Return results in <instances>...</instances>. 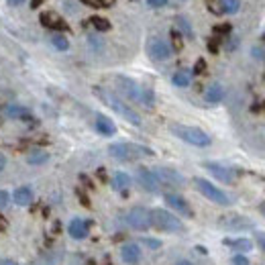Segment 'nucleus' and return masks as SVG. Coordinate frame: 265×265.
Segmentation results:
<instances>
[{
    "mask_svg": "<svg viewBox=\"0 0 265 265\" xmlns=\"http://www.w3.org/2000/svg\"><path fill=\"white\" fill-rule=\"evenodd\" d=\"M82 2L88 4V6H92V8H102V6H104L100 0H82Z\"/></svg>",
    "mask_w": 265,
    "mask_h": 265,
    "instance_id": "36",
    "label": "nucleus"
},
{
    "mask_svg": "<svg viewBox=\"0 0 265 265\" xmlns=\"http://www.w3.org/2000/svg\"><path fill=\"white\" fill-rule=\"evenodd\" d=\"M121 257L124 263H129V265H137L141 261V247L137 245V243H126L122 245L121 249Z\"/></svg>",
    "mask_w": 265,
    "mask_h": 265,
    "instance_id": "16",
    "label": "nucleus"
},
{
    "mask_svg": "<svg viewBox=\"0 0 265 265\" xmlns=\"http://www.w3.org/2000/svg\"><path fill=\"white\" fill-rule=\"evenodd\" d=\"M67 233H70L72 239H78V241L86 239L88 233H90V221H84V218H74V221L70 223V226H67Z\"/></svg>",
    "mask_w": 265,
    "mask_h": 265,
    "instance_id": "15",
    "label": "nucleus"
},
{
    "mask_svg": "<svg viewBox=\"0 0 265 265\" xmlns=\"http://www.w3.org/2000/svg\"><path fill=\"white\" fill-rule=\"evenodd\" d=\"M176 265H194V263H190V261H188V259H182V261H178V263H176Z\"/></svg>",
    "mask_w": 265,
    "mask_h": 265,
    "instance_id": "46",
    "label": "nucleus"
},
{
    "mask_svg": "<svg viewBox=\"0 0 265 265\" xmlns=\"http://www.w3.org/2000/svg\"><path fill=\"white\" fill-rule=\"evenodd\" d=\"M126 221L135 230H147L151 226V210H147L145 206H135V208L129 210Z\"/></svg>",
    "mask_w": 265,
    "mask_h": 265,
    "instance_id": "8",
    "label": "nucleus"
},
{
    "mask_svg": "<svg viewBox=\"0 0 265 265\" xmlns=\"http://www.w3.org/2000/svg\"><path fill=\"white\" fill-rule=\"evenodd\" d=\"M147 4L151 8H161V6L167 4V0H147Z\"/></svg>",
    "mask_w": 265,
    "mask_h": 265,
    "instance_id": "35",
    "label": "nucleus"
},
{
    "mask_svg": "<svg viewBox=\"0 0 265 265\" xmlns=\"http://www.w3.org/2000/svg\"><path fill=\"white\" fill-rule=\"evenodd\" d=\"M204 167L208 169L216 180H221L224 183H233L235 182V171L224 167V165H221V163H212V161H208V163H204Z\"/></svg>",
    "mask_w": 265,
    "mask_h": 265,
    "instance_id": "13",
    "label": "nucleus"
},
{
    "mask_svg": "<svg viewBox=\"0 0 265 265\" xmlns=\"http://www.w3.org/2000/svg\"><path fill=\"white\" fill-rule=\"evenodd\" d=\"M259 247L265 251V235H259Z\"/></svg>",
    "mask_w": 265,
    "mask_h": 265,
    "instance_id": "43",
    "label": "nucleus"
},
{
    "mask_svg": "<svg viewBox=\"0 0 265 265\" xmlns=\"http://www.w3.org/2000/svg\"><path fill=\"white\" fill-rule=\"evenodd\" d=\"M47 159H49V153H47V151L35 149V151H31V153L27 155V163H31V165H41V163H45Z\"/></svg>",
    "mask_w": 265,
    "mask_h": 265,
    "instance_id": "23",
    "label": "nucleus"
},
{
    "mask_svg": "<svg viewBox=\"0 0 265 265\" xmlns=\"http://www.w3.org/2000/svg\"><path fill=\"white\" fill-rule=\"evenodd\" d=\"M171 43H174V49L176 51H180L182 47H183V39H182V33L180 31H171Z\"/></svg>",
    "mask_w": 265,
    "mask_h": 265,
    "instance_id": "30",
    "label": "nucleus"
},
{
    "mask_svg": "<svg viewBox=\"0 0 265 265\" xmlns=\"http://www.w3.org/2000/svg\"><path fill=\"white\" fill-rule=\"evenodd\" d=\"M208 2H212V0H208Z\"/></svg>",
    "mask_w": 265,
    "mask_h": 265,
    "instance_id": "49",
    "label": "nucleus"
},
{
    "mask_svg": "<svg viewBox=\"0 0 265 265\" xmlns=\"http://www.w3.org/2000/svg\"><path fill=\"white\" fill-rule=\"evenodd\" d=\"M25 0H8V4H13V6H17V4H22Z\"/></svg>",
    "mask_w": 265,
    "mask_h": 265,
    "instance_id": "45",
    "label": "nucleus"
},
{
    "mask_svg": "<svg viewBox=\"0 0 265 265\" xmlns=\"http://www.w3.org/2000/svg\"><path fill=\"white\" fill-rule=\"evenodd\" d=\"M224 245L235 249L237 253H247V251L253 249V243L249 239H224Z\"/></svg>",
    "mask_w": 265,
    "mask_h": 265,
    "instance_id": "19",
    "label": "nucleus"
},
{
    "mask_svg": "<svg viewBox=\"0 0 265 265\" xmlns=\"http://www.w3.org/2000/svg\"><path fill=\"white\" fill-rule=\"evenodd\" d=\"M108 153L119 159V161H135L139 157H151L153 151L149 147H143V145H137V143H112L108 147Z\"/></svg>",
    "mask_w": 265,
    "mask_h": 265,
    "instance_id": "3",
    "label": "nucleus"
},
{
    "mask_svg": "<svg viewBox=\"0 0 265 265\" xmlns=\"http://www.w3.org/2000/svg\"><path fill=\"white\" fill-rule=\"evenodd\" d=\"M137 182H139V186L147 192H157L159 190V182L155 178V174L151 169H147V167H139L137 169Z\"/></svg>",
    "mask_w": 265,
    "mask_h": 265,
    "instance_id": "11",
    "label": "nucleus"
},
{
    "mask_svg": "<svg viewBox=\"0 0 265 265\" xmlns=\"http://www.w3.org/2000/svg\"><path fill=\"white\" fill-rule=\"evenodd\" d=\"M233 265H249V259L243 253H237V255H233Z\"/></svg>",
    "mask_w": 265,
    "mask_h": 265,
    "instance_id": "33",
    "label": "nucleus"
},
{
    "mask_svg": "<svg viewBox=\"0 0 265 265\" xmlns=\"http://www.w3.org/2000/svg\"><path fill=\"white\" fill-rule=\"evenodd\" d=\"M214 33H216V35H228V33H230V25H228V22H224V25H216Z\"/></svg>",
    "mask_w": 265,
    "mask_h": 265,
    "instance_id": "32",
    "label": "nucleus"
},
{
    "mask_svg": "<svg viewBox=\"0 0 265 265\" xmlns=\"http://www.w3.org/2000/svg\"><path fill=\"white\" fill-rule=\"evenodd\" d=\"M96 131L104 137H112L114 133H117V126H114V122L110 119H106L104 114H98L96 117Z\"/></svg>",
    "mask_w": 265,
    "mask_h": 265,
    "instance_id": "17",
    "label": "nucleus"
},
{
    "mask_svg": "<svg viewBox=\"0 0 265 265\" xmlns=\"http://www.w3.org/2000/svg\"><path fill=\"white\" fill-rule=\"evenodd\" d=\"M33 265H55V257L51 255V253H43V255H39L35 261H33Z\"/></svg>",
    "mask_w": 265,
    "mask_h": 265,
    "instance_id": "29",
    "label": "nucleus"
},
{
    "mask_svg": "<svg viewBox=\"0 0 265 265\" xmlns=\"http://www.w3.org/2000/svg\"><path fill=\"white\" fill-rule=\"evenodd\" d=\"M196 183V188H198V192L204 196V198H208L210 202L214 204H221V206H228L230 200H228V196L223 192V190H218L214 183H210L208 180H204V178H196L194 180Z\"/></svg>",
    "mask_w": 265,
    "mask_h": 265,
    "instance_id": "5",
    "label": "nucleus"
},
{
    "mask_svg": "<svg viewBox=\"0 0 265 265\" xmlns=\"http://www.w3.org/2000/svg\"><path fill=\"white\" fill-rule=\"evenodd\" d=\"M2 112L8 119H29V108L19 106V104H6Z\"/></svg>",
    "mask_w": 265,
    "mask_h": 265,
    "instance_id": "21",
    "label": "nucleus"
},
{
    "mask_svg": "<svg viewBox=\"0 0 265 265\" xmlns=\"http://www.w3.org/2000/svg\"><path fill=\"white\" fill-rule=\"evenodd\" d=\"M0 265H19V263L13 261V259H2V261H0Z\"/></svg>",
    "mask_w": 265,
    "mask_h": 265,
    "instance_id": "40",
    "label": "nucleus"
},
{
    "mask_svg": "<svg viewBox=\"0 0 265 265\" xmlns=\"http://www.w3.org/2000/svg\"><path fill=\"white\" fill-rule=\"evenodd\" d=\"M171 82H174L176 86H180V88H186V86H190V82H192V74H190L188 70H180V72L174 74Z\"/></svg>",
    "mask_w": 265,
    "mask_h": 265,
    "instance_id": "24",
    "label": "nucleus"
},
{
    "mask_svg": "<svg viewBox=\"0 0 265 265\" xmlns=\"http://www.w3.org/2000/svg\"><path fill=\"white\" fill-rule=\"evenodd\" d=\"M94 94H96L102 102H104L108 108H112L117 114H121L124 121H129V122L135 124V126H141V117H139V114H137L129 104H124V102H122L117 94H114V92L102 88V86H94Z\"/></svg>",
    "mask_w": 265,
    "mask_h": 265,
    "instance_id": "1",
    "label": "nucleus"
},
{
    "mask_svg": "<svg viewBox=\"0 0 265 265\" xmlns=\"http://www.w3.org/2000/svg\"><path fill=\"white\" fill-rule=\"evenodd\" d=\"M259 208H261V212H263V214H265V202H263V204H261V206H259Z\"/></svg>",
    "mask_w": 265,
    "mask_h": 265,
    "instance_id": "47",
    "label": "nucleus"
},
{
    "mask_svg": "<svg viewBox=\"0 0 265 265\" xmlns=\"http://www.w3.org/2000/svg\"><path fill=\"white\" fill-rule=\"evenodd\" d=\"M165 204L167 206H171L176 212H180L182 216H194V212H192V208H190V204L182 198V196H178V194H165Z\"/></svg>",
    "mask_w": 265,
    "mask_h": 265,
    "instance_id": "14",
    "label": "nucleus"
},
{
    "mask_svg": "<svg viewBox=\"0 0 265 265\" xmlns=\"http://www.w3.org/2000/svg\"><path fill=\"white\" fill-rule=\"evenodd\" d=\"M112 188L119 190V192L129 190V188H131V176L124 174V171H117V174H114V178H112Z\"/></svg>",
    "mask_w": 265,
    "mask_h": 265,
    "instance_id": "20",
    "label": "nucleus"
},
{
    "mask_svg": "<svg viewBox=\"0 0 265 265\" xmlns=\"http://www.w3.org/2000/svg\"><path fill=\"white\" fill-rule=\"evenodd\" d=\"M204 98H206V102H210V104H218V102L224 98V88L221 84H212L206 88Z\"/></svg>",
    "mask_w": 265,
    "mask_h": 265,
    "instance_id": "18",
    "label": "nucleus"
},
{
    "mask_svg": "<svg viewBox=\"0 0 265 265\" xmlns=\"http://www.w3.org/2000/svg\"><path fill=\"white\" fill-rule=\"evenodd\" d=\"M151 226H155L159 230H165V233H180V230H183V224L180 218L163 208L151 210Z\"/></svg>",
    "mask_w": 265,
    "mask_h": 265,
    "instance_id": "4",
    "label": "nucleus"
},
{
    "mask_svg": "<svg viewBox=\"0 0 265 265\" xmlns=\"http://www.w3.org/2000/svg\"><path fill=\"white\" fill-rule=\"evenodd\" d=\"M169 131L174 133L178 139L186 141L190 145H196V147H208L210 145V135L204 133L202 129H198V126H188V124H169Z\"/></svg>",
    "mask_w": 265,
    "mask_h": 265,
    "instance_id": "2",
    "label": "nucleus"
},
{
    "mask_svg": "<svg viewBox=\"0 0 265 265\" xmlns=\"http://www.w3.org/2000/svg\"><path fill=\"white\" fill-rule=\"evenodd\" d=\"M204 72H206V61L198 60V61H196V65H194V76H202Z\"/></svg>",
    "mask_w": 265,
    "mask_h": 265,
    "instance_id": "31",
    "label": "nucleus"
},
{
    "mask_svg": "<svg viewBox=\"0 0 265 265\" xmlns=\"http://www.w3.org/2000/svg\"><path fill=\"white\" fill-rule=\"evenodd\" d=\"M114 82H117V86H119V90L122 92V94L126 96V98H131L133 102H143V88L135 82V80H131V78H124V76H117L114 78Z\"/></svg>",
    "mask_w": 265,
    "mask_h": 265,
    "instance_id": "7",
    "label": "nucleus"
},
{
    "mask_svg": "<svg viewBox=\"0 0 265 265\" xmlns=\"http://www.w3.org/2000/svg\"><path fill=\"white\" fill-rule=\"evenodd\" d=\"M78 198L82 200V204H84V206H90V200H88V196H86V194H84L82 190H78Z\"/></svg>",
    "mask_w": 265,
    "mask_h": 265,
    "instance_id": "39",
    "label": "nucleus"
},
{
    "mask_svg": "<svg viewBox=\"0 0 265 265\" xmlns=\"http://www.w3.org/2000/svg\"><path fill=\"white\" fill-rule=\"evenodd\" d=\"M143 243H145L147 247H151V249H157V247H161V243H159V241H153V239H143Z\"/></svg>",
    "mask_w": 265,
    "mask_h": 265,
    "instance_id": "37",
    "label": "nucleus"
},
{
    "mask_svg": "<svg viewBox=\"0 0 265 265\" xmlns=\"http://www.w3.org/2000/svg\"><path fill=\"white\" fill-rule=\"evenodd\" d=\"M153 174H155L157 182L159 183H165V186H183V183H186L183 176L178 174V171L171 169V167H155Z\"/></svg>",
    "mask_w": 265,
    "mask_h": 265,
    "instance_id": "9",
    "label": "nucleus"
},
{
    "mask_svg": "<svg viewBox=\"0 0 265 265\" xmlns=\"http://www.w3.org/2000/svg\"><path fill=\"white\" fill-rule=\"evenodd\" d=\"M41 2H43V0H33V2H31V8H39Z\"/></svg>",
    "mask_w": 265,
    "mask_h": 265,
    "instance_id": "44",
    "label": "nucleus"
},
{
    "mask_svg": "<svg viewBox=\"0 0 265 265\" xmlns=\"http://www.w3.org/2000/svg\"><path fill=\"white\" fill-rule=\"evenodd\" d=\"M51 45L60 51H67V47H70V43H67V39L61 35V33H55V35L51 37Z\"/></svg>",
    "mask_w": 265,
    "mask_h": 265,
    "instance_id": "27",
    "label": "nucleus"
},
{
    "mask_svg": "<svg viewBox=\"0 0 265 265\" xmlns=\"http://www.w3.org/2000/svg\"><path fill=\"white\" fill-rule=\"evenodd\" d=\"M4 165H6V159H4V155H2V153H0V171L4 169Z\"/></svg>",
    "mask_w": 265,
    "mask_h": 265,
    "instance_id": "42",
    "label": "nucleus"
},
{
    "mask_svg": "<svg viewBox=\"0 0 265 265\" xmlns=\"http://www.w3.org/2000/svg\"><path fill=\"white\" fill-rule=\"evenodd\" d=\"M8 204V194L4 192V190H0V208H2V206H6Z\"/></svg>",
    "mask_w": 265,
    "mask_h": 265,
    "instance_id": "38",
    "label": "nucleus"
},
{
    "mask_svg": "<svg viewBox=\"0 0 265 265\" xmlns=\"http://www.w3.org/2000/svg\"><path fill=\"white\" fill-rule=\"evenodd\" d=\"M176 25H178V29H180L188 39H194V29H192L190 20H188L186 17H178V19H176Z\"/></svg>",
    "mask_w": 265,
    "mask_h": 265,
    "instance_id": "26",
    "label": "nucleus"
},
{
    "mask_svg": "<svg viewBox=\"0 0 265 265\" xmlns=\"http://www.w3.org/2000/svg\"><path fill=\"white\" fill-rule=\"evenodd\" d=\"M218 45H221V39H218V37H212V39L208 41V49H210L212 53H216V51H218Z\"/></svg>",
    "mask_w": 265,
    "mask_h": 265,
    "instance_id": "34",
    "label": "nucleus"
},
{
    "mask_svg": "<svg viewBox=\"0 0 265 265\" xmlns=\"http://www.w3.org/2000/svg\"><path fill=\"white\" fill-rule=\"evenodd\" d=\"M261 108H263V110H265V102H263V106H261Z\"/></svg>",
    "mask_w": 265,
    "mask_h": 265,
    "instance_id": "48",
    "label": "nucleus"
},
{
    "mask_svg": "<svg viewBox=\"0 0 265 265\" xmlns=\"http://www.w3.org/2000/svg\"><path fill=\"white\" fill-rule=\"evenodd\" d=\"M147 53L153 61H165L171 57V45L161 37H153L147 43Z\"/></svg>",
    "mask_w": 265,
    "mask_h": 265,
    "instance_id": "6",
    "label": "nucleus"
},
{
    "mask_svg": "<svg viewBox=\"0 0 265 265\" xmlns=\"http://www.w3.org/2000/svg\"><path fill=\"white\" fill-rule=\"evenodd\" d=\"M13 198H15V202L19 204V206H29L31 202H33V190L31 188H19L17 192H15V196H13Z\"/></svg>",
    "mask_w": 265,
    "mask_h": 265,
    "instance_id": "22",
    "label": "nucleus"
},
{
    "mask_svg": "<svg viewBox=\"0 0 265 265\" xmlns=\"http://www.w3.org/2000/svg\"><path fill=\"white\" fill-rule=\"evenodd\" d=\"M221 226L226 230H249L253 228V223L245 216H239V214H228L221 218Z\"/></svg>",
    "mask_w": 265,
    "mask_h": 265,
    "instance_id": "10",
    "label": "nucleus"
},
{
    "mask_svg": "<svg viewBox=\"0 0 265 265\" xmlns=\"http://www.w3.org/2000/svg\"><path fill=\"white\" fill-rule=\"evenodd\" d=\"M239 8H241V2L239 0H221V13H226V15H235L239 13Z\"/></svg>",
    "mask_w": 265,
    "mask_h": 265,
    "instance_id": "25",
    "label": "nucleus"
},
{
    "mask_svg": "<svg viewBox=\"0 0 265 265\" xmlns=\"http://www.w3.org/2000/svg\"><path fill=\"white\" fill-rule=\"evenodd\" d=\"M4 228H6V218H4V216H0V233H2Z\"/></svg>",
    "mask_w": 265,
    "mask_h": 265,
    "instance_id": "41",
    "label": "nucleus"
},
{
    "mask_svg": "<svg viewBox=\"0 0 265 265\" xmlns=\"http://www.w3.org/2000/svg\"><path fill=\"white\" fill-rule=\"evenodd\" d=\"M39 20H41L43 27L53 29V31H67V29H70V27H67V22L57 13H51V10H47V13H41Z\"/></svg>",
    "mask_w": 265,
    "mask_h": 265,
    "instance_id": "12",
    "label": "nucleus"
},
{
    "mask_svg": "<svg viewBox=\"0 0 265 265\" xmlns=\"http://www.w3.org/2000/svg\"><path fill=\"white\" fill-rule=\"evenodd\" d=\"M90 22H92V27H94L96 31H110V22L106 19H102V17H92Z\"/></svg>",
    "mask_w": 265,
    "mask_h": 265,
    "instance_id": "28",
    "label": "nucleus"
}]
</instances>
